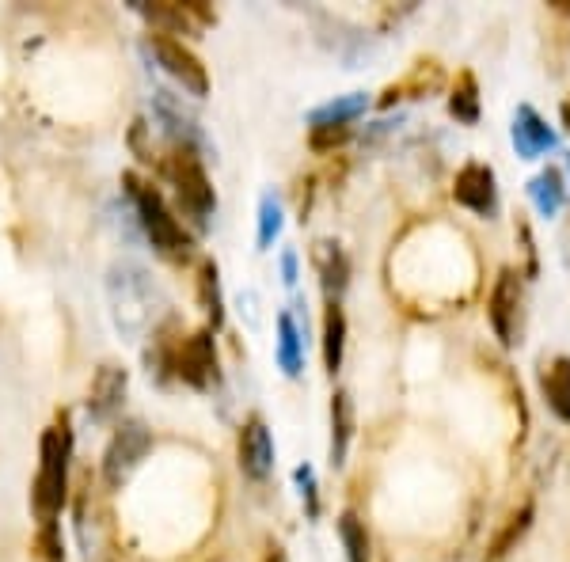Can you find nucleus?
<instances>
[{
	"mask_svg": "<svg viewBox=\"0 0 570 562\" xmlns=\"http://www.w3.org/2000/svg\"><path fill=\"white\" fill-rule=\"evenodd\" d=\"M540 392H544L548 407L555 411V418L570 422V357H555L551 365H544Z\"/></svg>",
	"mask_w": 570,
	"mask_h": 562,
	"instance_id": "obj_16",
	"label": "nucleus"
},
{
	"mask_svg": "<svg viewBox=\"0 0 570 562\" xmlns=\"http://www.w3.org/2000/svg\"><path fill=\"white\" fill-rule=\"evenodd\" d=\"M236 456H240V471H244L251 483L270 479V471H274V437H270V430H266V422L259 414H251L244 426H240Z\"/></svg>",
	"mask_w": 570,
	"mask_h": 562,
	"instance_id": "obj_8",
	"label": "nucleus"
},
{
	"mask_svg": "<svg viewBox=\"0 0 570 562\" xmlns=\"http://www.w3.org/2000/svg\"><path fill=\"white\" fill-rule=\"evenodd\" d=\"M339 536L342 547H346V559L369 562V532H365V521H361L354 509H346L339 517Z\"/></svg>",
	"mask_w": 570,
	"mask_h": 562,
	"instance_id": "obj_21",
	"label": "nucleus"
},
{
	"mask_svg": "<svg viewBox=\"0 0 570 562\" xmlns=\"http://www.w3.org/2000/svg\"><path fill=\"white\" fill-rule=\"evenodd\" d=\"M122 183H126V198L133 202L137 225L149 236L152 251L164 255L168 263H187L190 255H194V240L187 236V228L175 221V213L168 209L164 194L152 187V183H145V179H137L133 171L122 175Z\"/></svg>",
	"mask_w": 570,
	"mask_h": 562,
	"instance_id": "obj_1",
	"label": "nucleus"
},
{
	"mask_svg": "<svg viewBox=\"0 0 570 562\" xmlns=\"http://www.w3.org/2000/svg\"><path fill=\"white\" fill-rule=\"evenodd\" d=\"M175 376L206 392L209 384L217 380V346H213V331L202 327V331H190L187 338L175 342Z\"/></svg>",
	"mask_w": 570,
	"mask_h": 562,
	"instance_id": "obj_7",
	"label": "nucleus"
},
{
	"mask_svg": "<svg viewBox=\"0 0 570 562\" xmlns=\"http://www.w3.org/2000/svg\"><path fill=\"white\" fill-rule=\"evenodd\" d=\"M453 198L464 209H472L479 217H491L498 206V194H494V171L487 164H468L460 168L453 183Z\"/></svg>",
	"mask_w": 570,
	"mask_h": 562,
	"instance_id": "obj_11",
	"label": "nucleus"
},
{
	"mask_svg": "<svg viewBox=\"0 0 570 562\" xmlns=\"http://www.w3.org/2000/svg\"><path fill=\"white\" fill-rule=\"evenodd\" d=\"M133 8L141 12V16L149 19L152 35H198L202 27L213 23V12H209L206 4H171V0H133Z\"/></svg>",
	"mask_w": 570,
	"mask_h": 562,
	"instance_id": "obj_6",
	"label": "nucleus"
},
{
	"mask_svg": "<svg viewBox=\"0 0 570 562\" xmlns=\"http://www.w3.org/2000/svg\"><path fill=\"white\" fill-rule=\"evenodd\" d=\"M149 54L156 57V65H160V69H164V73H168L187 95H194V99H206L209 95L206 65H202V57L194 54L187 42L168 38V35H149Z\"/></svg>",
	"mask_w": 570,
	"mask_h": 562,
	"instance_id": "obj_5",
	"label": "nucleus"
},
{
	"mask_svg": "<svg viewBox=\"0 0 570 562\" xmlns=\"http://www.w3.org/2000/svg\"><path fill=\"white\" fill-rule=\"evenodd\" d=\"M282 232V206L274 194H263L259 202V247H270Z\"/></svg>",
	"mask_w": 570,
	"mask_h": 562,
	"instance_id": "obj_24",
	"label": "nucleus"
},
{
	"mask_svg": "<svg viewBox=\"0 0 570 562\" xmlns=\"http://www.w3.org/2000/svg\"><path fill=\"white\" fill-rule=\"evenodd\" d=\"M130 392V373L122 365H99V373L92 376V388H88V418L92 422H111L114 414L122 411Z\"/></svg>",
	"mask_w": 570,
	"mask_h": 562,
	"instance_id": "obj_9",
	"label": "nucleus"
},
{
	"mask_svg": "<svg viewBox=\"0 0 570 562\" xmlns=\"http://www.w3.org/2000/svg\"><path fill=\"white\" fill-rule=\"evenodd\" d=\"M350 137V126H331V130H312L308 133V141H312V149H335Z\"/></svg>",
	"mask_w": 570,
	"mask_h": 562,
	"instance_id": "obj_27",
	"label": "nucleus"
},
{
	"mask_svg": "<svg viewBox=\"0 0 570 562\" xmlns=\"http://www.w3.org/2000/svg\"><path fill=\"white\" fill-rule=\"evenodd\" d=\"M266 562H289L282 544H266Z\"/></svg>",
	"mask_w": 570,
	"mask_h": 562,
	"instance_id": "obj_29",
	"label": "nucleus"
},
{
	"mask_svg": "<svg viewBox=\"0 0 570 562\" xmlns=\"http://www.w3.org/2000/svg\"><path fill=\"white\" fill-rule=\"evenodd\" d=\"M517 312H521V281L513 270H502L491 289V300H487V316H491V327L502 346L517 342Z\"/></svg>",
	"mask_w": 570,
	"mask_h": 562,
	"instance_id": "obj_10",
	"label": "nucleus"
},
{
	"mask_svg": "<svg viewBox=\"0 0 570 562\" xmlns=\"http://www.w3.org/2000/svg\"><path fill=\"white\" fill-rule=\"evenodd\" d=\"M354 441V403L346 392L331 395V468L346 464V452Z\"/></svg>",
	"mask_w": 570,
	"mask_h": 562,
	"instance_id": "obj_15",
	"label": "nucleus"
},
{
	"mask_svg": "<svg viewBox=\"0 0 570 562\" xmlns=\"http://www.w3.org/2000/svg\"><path fill=\"white\" fill-rule=\"evenodd\" d=\"M38 559L42 562H65V540H61V525L57 521H42L35 536Z\"/></svg>",
	"mask_w": 570,
	"mask_h": 562,
	"instance_id": "obj_25",
	"label": "nucleus"
},
{
	"mask_svg": "<svg viewBox=\"0 0 570 562\" xmlns=\"http://www.w3.org/2000/svg\"><path fill=\"white\" fill-rule=\"evenodd\" d=\"M529 190H532V202L540 206L544 217H551V213H559V209H563V187H559V175H555V171L536 175Z\"/></svg>",
	"mask_w": 570,
	"mask_h": 562,
	"instance_id": "obj_22",
	"label": "nucleus"
},
{
	"mask_svg": "<svg viewBox=\"0 0 570 562\" xmlns=\"http://www.w3.org/2000/svg\"><path fill=\"white\" fill-rule=\"evenodd\" d=\"M149 449H152L149 426L137 422V418L122 422V426L111 433L107 449H103V483L111 490H122V483L141 468V460L149 456Z\"/></svg>",
	"mask_w": 570,
	"mask_h": 562,
	"instance_id": "obj_4",
	"label": "nucleus"
},
{
	"mask_svg": "<svg viewBox=\"0 0 570 562\" xmlns=\"http://www.w3.org/2000/svg\"><path fill=\"white\" fill-rule=\"evenodd\" d=\"M282 278H285V285H297V255H293V251H285L282 255Z\"/></svg>",
	"mask_w": 570,
	"mask_h": 562,
	"instance_id": "obj_28",
	"label": "nucleus"
},
{
	"mask_svg": "<svg viewBox=\"0 0 570 562\" xmlns=\"http://www.w3.org/2000/svg\"><path fill=\"white\" fill-rule=\"evenodd\" d=\"M198 297H202V308L209 316V331H217L225 323V293H221V270L209 259L198 270Z\"/></svg>",
	"mask_w": 570,
	"mask_h": 562,
	"instance_id": "obj_19",
	"label": "nucleus"
},
{
	"mask_svg": "<svg viewBox=\"0 0 570 562\" xmlns=\"http://www.w3.org/2000/svg\"><path fill=\"white\" fill-rule=\"evenodd\" d=\"M369 107V95L365 92H350L342 95V99H331V103H323L316 111L308 114V126L312 130H331V126H354V118H361Z\"/></svg>",
	"mask_w": 570,
	"mask_h": 562,
	"instance_id": "obj_14",
	"label": "nucleus"
},
{
	"mask_svg": "<svg viewBox=\"0 0 570 562\" xmlns=\"http://www.w3.org/2000/svg\"><path fill=\"white\" fill-rule=\"evenodd\" d=\"M342 354H346V312L339 300H327L323 312V369L335 376L342 369Z\"/></svg>",
	"mask_w": 570,
	"mask_h": 562,
	"instance_id": "obj_17",
	"label": "nucleus"
},
{
	"mask_svg": "<svg viewBox=\"0 0 570 562\" xmlns=\"http://www.w3.org/2000/svg\"><path fill=\"white\" fill-rule=\"evenodd\" d=\"M164 175H168L171 187H175L179 206L187 209L198 225H206L209 213L217 209V194H213V183H209L202 156L190 149V145H175L171 156L164 160Z\"/></svg>",
	"mask_w": 570,
	"mask_h": 562,
	"instance_id": "obj_3",
	"label": "nucleus"
},
{
	"mask_svg": "<svg viewBox=\"0 0 570 562\" xmlns=\"http://www.w3.org/2000/svg\"><path fill=\"white\" fill-rule=\"evenodd\" d=\"M449 111H453L460 122H475V118H479V92H475V80L468 73L460 76V84L453 88Z\"/></svg>",
	"mask_w": 570,
	"mask_h": 562,
	"instance_id": "obj_23",
	"label": "nucleus"
},
{
	"mask_svg": "<svg viewBox=\"0 0 570 562\" xmlns=\"http://www.w3.org/2000/svg\"><path fill=\"white\" fill-rule=\"evenodd\" d=\"M532 513H536V509H532V502H525L521 509H513L510 517H506V525L494 532V540L487 544V555H483V559H487V562H502V559H506L513 547L521 544V536L529 532Z\"/></svg>",
	"mask_w": 570,
	"mask_h": 562,
	"instance_id": "obj_18",
	"label": "nucleus"
},
{
	"mask_svg": "<svg viewBox=\"0 0 570 562\" xmlns=\"http://www.w3.org/2000/svg\"><path fill=\"white\" fill-rule=\"evenodd\" d=\"M69 460H73V430L61 414L38 441V475L31 490V506L38 521H57V513L69 502Z\"/></svg>",
	"mask_w": 570,
	"mask_h": 562,
	"instance_id": "obj_2",
	"label": "nucleus"
},
{
	"mask_svg": "<svg viewBox=\"0 0 570 562\" xmlns=\"http://www.w3.org/2000/svg\"><path fill=\"white\" fill-rule=\"evenodd\" d=\"M297 487H301V498H304V509H308V517H316L320 513V498H316V471L301 464L297 468Z\"/></svg>",
	"mask_w": 570,
	"mask_h": 562,
	"instance_id": "obj_26",
	"label": "nucleus"
},
{
	"mask_svg": "<svg viewBox=\"0 0 570 562\" xmlns=\"http://www.w3.org/2000/svg\"><path fill=\"white\" fill-rule=\"evenodd\" d=\"M278 365L285 369V376H301L304 354H301V331L289 312L278 316Z\"/></svg>",
	"mask_w": 570,
	"mask_h": 562,
	"instance_id": "obj_20",
	"label": "nucleus"
},
{
	"mask_svg": "<svg viewBox=\"0 0 570 562\" xmlns=\"http://www.w3.org/2000/svg\"><path fill=\"white\" fill-rule=\"evenodd\" d=\"M513 145L525 160H536L540 152H548L555 145V133L548 130V122L532 107H517V114H513Z\"/></svg>",
	"mask_w": 570,
	"mask_h": 562,
	"instance_id": "obj_13",
	"label": "nucleus"
},
{
	"mask_svg": "<svg viewBox=\"0 0 570 562\" xmlns=\"http://www.w3.org/2000/svg\"><path fill=\"white\" fill-rule=\"evenodd\" d=\"M312 266H316V274H320L327 300H339L342 289L350 285V263H346V251H342L339 244H331V240H320V244L312 247Z\"/></svg>",
	"mask_w": 570,
	"mask_h": 562,
	"instance_id": "obj_12",
	"label": "nucleus"
}]
</instances>
